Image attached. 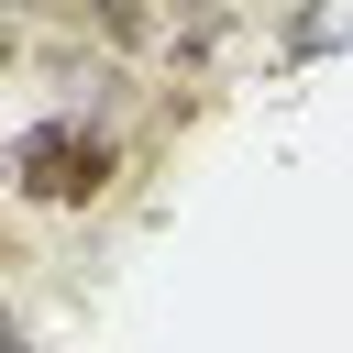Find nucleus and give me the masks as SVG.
<instances>
[{
    "instance_id": "obj_1",
    "label": "nucleus",
    "mask_w": 353,
    "mask_h": 353,
    "mask_svg": "<svg viewBox=\"0 0 353 353\" xmlns=\"http://www.w3.org/2000/svg\"><path fill=\"white\" fill-rule=\"evenodd\" d=\"M110 176H121V143H110L99 121H77V110H44V121L0 154V188H22V199H44V210L110 199Z\"/></svg>"
}]
</instances>
